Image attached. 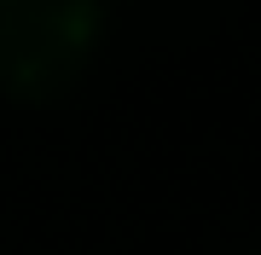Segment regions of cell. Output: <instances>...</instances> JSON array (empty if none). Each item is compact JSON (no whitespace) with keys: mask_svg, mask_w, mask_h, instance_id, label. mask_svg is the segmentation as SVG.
<instances>
[{"mask_svg":"<svg viewBox=\"0 0 261 255\" xmlns=\"http://www.w3.org/2000/svg\"><path fill=\"white\" fill-rule=\"evenodd\" d=\"M105 0H0V93L47 104L82 81Z\"/></svg>","mask_w":261,"mask_h":255,"instance_id":"cell-1","label":"cell"}]
</instances>
